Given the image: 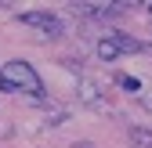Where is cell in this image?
Listing matches in <instances>:
<instances>
[{"label": "cell", "mask_w": 152, "mask_h": 148, "mask_svg": "<svg viewBox=\"0 0 152 148\" xmlns=\"http://www.w3.org/2000/svg\"><path fill=\"white\" fill-rule=\"evenodd\" d=\"M4 80L15 90H26V94H33L36 101H44V80H40V72H36L29 62H7L4 65Z\"/></svg>", "instance_id": "obj_1"}, {"label": "cell", "mask_w": 152, "mask_h": 148, "mask_svg": "<svg viewBox=\"0 0 152 148\" xmlns=\"http://www.w3.org/2000/svg\"><path fill=\"white\" fill-rule=\"evenodd\" d=\"M22 22H26L29 29H36L40 36H47V40H54V36L65 33V22H62L58 15H51V11H26Z\"/></svg>", "instance_id": "obj_2"}, {"label": "cell", "mask_w": 152, "mask_h": 148, "mask_svg": "<svg viewBox=\"0 0 152 148\" xmlns=\"http://www.w3.org/2000/svg\"><path fill=\"white\" fill-rule=\"evenodd\" d=\"M76 98H80V105H87V108H105V94H102V87L94 80H80L76 83Z\"/></svg>", "instance_id": "obj_3"}, {"label": "cell", "mask_w": 152, "mask_h": 148, "mask_svg": "<svg viewBox=\"0 0 152 148\" xmlns=\"http://www.w3.org/2000/svg\"><path fill=\"white\" fill-rule=\"evenodd\" d=\"M94 54H98V58H102V62H116V58H120V54H123V47L116 44V36H112V33H105V36H102V40H98V44H94Z\"/></svg>", "instance_id": "obj_4"}, {"label": "cell", "mask_w": 152, "mask_h": 148, "mask_svg": "<svg viewBox=\"0 0 152 148\" xmlns=\"http://www.w3.org/2000/svg\"><path fill=\"white\" fill-rule=\"evenodd\" d=\"M127 137H130L134 148H152V130H145V126H130Z\"/></svg>", "instance_id": "obj_5"}, {"label": "cell", "mask_w": 152, "mask_h": 148, "mask_svg": "<svg viewBox=\"0 0 152 148\" xmlns=\"http://www.w3.org/2000/svg\"><path fill=\"white\" fill-rule=\"evenodd\" d=\"M40 108H44V116H47V123H51V126H58V123H65V119H69L62 105H51V101H40Z\"/></svg>", "instance_id": "obj_6"}, {"label": "cell", "mask_w": 152, "mask_h": 148, "mask_svg": "<svg viewBox=\"0 0 152 148\" xmlns=\"http://www.w3.org/2000/svg\"><path fill=\"white\" fill-rule=\"evenodd\" d=\"M116 83L127 90V94H141V83H138L134 76H123V72H120V76H116Z\"/></svg>", "instance_id": "obj_7"}, {"label": "cell", "mask_w": 152, "mask_h": 148, "mask_svg": "<svg viewBox=\"0 0 152 148\" xmlns=\"http://www.w3.org/2000/svg\"><path fill=\"white\" fill-rule=\"evenodd\" d=\"M112 36H116V44L123 47V54H127V51H138V47H141V44L134 40V36H127V33H112Z\"/></svg>", "instance_id": "obj_8"}, {"label": "cell", "mask_w": 152, "mask_h": 148, "mask_svg": "<svg viewBox=\"0 0 152 148\" xmlns=\"http://www.w3.org/2000/svg\"><path fill=\"white\" fill-rule=\"evenodd\" d=\"M69 148H94V144H91V141H72Z\"/></svg>", "instance_id": "obj_9"}, {"label": "cell", "mask_w": 152, "mask_h": 148, "mask_svg": "<svg viewBox=\"0 0 152 148\" xmlns=\"http://www.w3.org/2000/svg\"><path fill=\"white\" fill-rule=\"evenodd\" d=\"M141 105H145L148 112H152V94H141Z\"/></svg>", "instance_id": "obj_10"}, {"label": "cell", "mask_w": 152, "mask_h": 148, "mask_svg": "<svg viewBox=\"0 0 152 148\" xmlns=\"http://www.w3.org/2000/svg\"><path fill=\"white\" fill-rule=\"evenodd\" d=\"M145 11H148V18H152V4H148V7H145Z\"/></svg>", "instance_id": "obj_11"}, {"label": "cell", "mask_w": 152, "mask_h": 148, "mask_svg": "<svg viewBox=\"0 0 152 148\" xmlns=\"http://www.w3.org/2000/svg\"><path fill=\"white\" fill-rule=\"evenodd\" d=\"M0 76H4V72H0Z\"/></svg>", "instance_id": "obj_12"}]
</instances>
